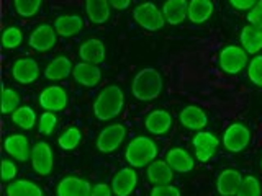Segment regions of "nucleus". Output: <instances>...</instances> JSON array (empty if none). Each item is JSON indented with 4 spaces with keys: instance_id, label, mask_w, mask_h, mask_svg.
Returning a JSON list of instances; mask_svg holds the SVG:
<instances>
[{
    "instance_id": "obj_23",
    "label": "nucleus",
    "mask_w": 262,
    "mask_h": 196,
    "mask_svg": "<svg viewBox=\"0 0 262 196\" xmlns=\"http://www.w3.org/2000/svg\"><path fill=\"white\" fill-rule=\"evenodd\" d=\"M146 177H147V180H149V183H152V186L169 185L172 182V178H174V170L170 168V165L166 160L156 159L152 163L147 165Z\"/></svg>"
},
{
    "instance_id": "obj_21",
    "label": "nucleus",
    "mask_w": 262,
    "mask_h": 196,
    "mask_svg": "<svg viewBox=\"0 0 262 196\" xmlns=\"http://www.w3.org/2000/svg\"><path fill=\"white\" fill-rule=\"evenodd\" d=\"M166 162L177 174H188L195 167V160L182 147H172L166 154Z\"/></svg>"
},
{
    "instance_id": "obj_44",
    "label": "nucleus",
    "mask_w": 262,
    "mask_h": 196,
    "mask_svg": "<svg viewBox=\"0 0 262 196\" xmlns=\"http://www.w3.org/2000/svg\"><path fill=\"white\" fill-rule=\"evenodd\" d=\"M260 170H262V159H260Z\"/></svg>"
},
{
    "instance_id": "obj_3",
    "label": "nucleus",
    "mask_w": 262,
    "mask_h": 196,
    "mask_svg": "<svg viewBox=\"0 0 262 196\" xmlns=\"http://www.w3.org/2000/svg\"><path fill=\"white\" fill-rule=\"evenodd\" d=\"M158 152H159L158 142H156L152 137L136 136L131 139V142L126 145L125 159L129 167L143 168L158 159Z\"/></svg>"
},
{
    "instance_id": "obj_36",
    "label": "nucleus",
    "mask_w": 262,
    "mask_h": 196,
    "mask_svg": "<svg viewBox=\"0 0 262 196\" xmlns=\"http://www.w3.org/2000/svg\"><path fill=\"white\" fill-rule=\"evenodd\" d=\"M57 122H59V119H57V114L54 111H45L39 116L38 131L45 136H51L57 128Z\"/></svg>"
},
{
    "instance_id": "obj_4",
    "label": "nucleus",
    "mask_w": 262,
    "mask_h": 196,
    "mask_svg": "<svg viewBox=\"0 0 262 196\" xmlns=\"http://www.w3.org/2000/svg\"><path fill=\"white\" fill-rule=\"evenodd\" d=\"M218 62L223 72L229 74V76H237V74H241L244 69H248L249 54L246 53V49L243 46L229 44L220 51Z\"/></svg>"
},
{
    "instance_id": "obj_31",
    "label": "nucleus",
    "mask_w": 262,
    "mask_h": 196,
    "mask_svg": "<svg viewBox=\"0 0 262 196\" xmlns=\"http://www.w3.org/2000/svg\"><path fill=\"white\" fill-rule=\"evenodd\" d=\"M82 141V131L76 126H71L57 137V144L62 151H74Z\"/></svg>"
},
{
    "instance_id": "obj_11",
    "label": "nucleus",
    "mask_w": 262,
    "mask_h": 196,
    "mask_svg": "<svg viewBox=\"0 0 262 196\" xmlns=\"http://www.w3.org/2000/svg\"><path fill=\"white\" fill-rule=\"evenodd\" d=\"M12 77L21 85H31L39 79V64L33 57H20L12 65Z\"/></svg>"
},
{
    "instance_id": "obj_25",
    "label": "nucleus",
    "mask_w": 262,
    "mask_h": 196,
    "mask_svg": "<svg viewBox=\"0 0 262 196\" xmlns=\"http://www.w3.org/2000/svg\"><path fill=\"white\" fill-rule=\"evenodd\" d=\"M162 13L166 23L180 24L188 18V0H166L162 5Z\"/></svg>"
},
{
    "instance_id": "obj_7",
    "label": "nucleus",
    "mask_w": 262,
    "mask_h": 196,
    "mask_svg": "<svg viewBox=\"0 0 262 196\" xmlns=\"http://www.w3.org/2000/svg\"><path fill=\"white\" fill-rule=\"evenodd\" d=\"M126 137V128L121 122L105 126L97 137V149L102 154H112L118 149Z\"/></svg>"
},
{
    "instance_id": "obj_9",
    "label": "nucleus",
    "mask_w": 262,
    "mask_h": 196,
    "mask_svg": "<svg viewBox=\"0 0 262 196\" xmlns=\"http://www.w3.org/2000/svg\"><path fill=\"white\" fill-rule=\"evenodd\" d=\"M57 33L56 28L49 23H41L31 31L28 38V44L33 51L36 53H48L49 49H53L57 43Z\"/></svg>"
},
{
    "instance_id": "obj_2",
    "label": "nucleus",
    "mask_w": 262,
    "mask_h": 196,
    "mask_svg": "<svg viewBox=\"0 0 262 196\" xmlns=\"http://www.w3.org/2000/svg\"><path fill=\"white\" fill-rule=\"evenodd\" d=\"M164 88L162 76L158 69L154 67H144L139 70L131 84V92L133 96L139 102H152L156 100Z\"/></svg>"
},
{
    "instance_id": "obj_27",
    "label": "nucleus",
    "mask_w": 262,
    "mask_h": 196,
    "mask_svg": "<svg viewBox=\"0 0 262 196\" xmlns=\"http://www.w3.org/2000/svg\"><path fill=\"white\" fill-rule=\"evenodd\" d=\"M239 41H241V46L246 49V53L257 56L262 51V28L252 27V24L248 23L241 30Z\"/></svg>"
},
{
    "instance_id": "obj_39",
    "label": "nucleus",
    "mask_w": 262,
    "mask_h": 196,
    "mask_svg": "<svg viewBox=\"0 0 262 196\" xmlns=\"http://www.w3.org/2000/svg\"><path fill=\"white\" fill-rule=\"evenodd\" d=\"M149 196H182V194H180V190H179L177 186H174L172 183H169V185H158V186H152V190H151Z\"/></svg>"
},
{
    "instance_id": "obj_35",
    "label": "nucleus",
    "mask_w": 262,
    "mask_h": 196,
    "mask_svg": "<svg viewBox=\"0 0 262 196\" xmlns=\"http://www.w3.org/2000/svg\"><path fill=\"white\" fill-rule=\"evenodd\" d=\"M236 196H262V185L259 182V178L254 175L244 177L241 188Z\"/></svg>"
},
{
    "instance_id": "obj_43",
    "label": "nucleus",
    "mask_w": 262,
    "mask_h": 196,
    "mask_svg": "<svg viewBox=\"0 0 262 196\" xmlns=\"http://www.w3.org/2000/svg\"><path fill=\"white\" fill-rule=\"evenodd\" d=\"M110 4L115 10H126L131 5V0H110Z\"/></svg>"
},
{
    "instance_id": "obj_28",
    "label": "nucleus",
    "mask_w": 262,
    "mask_h": 196,
    "mask_svg": "<svg viewBox=\"0 0 262 196\" xmlns=\"http://www.w3.org/2000/svg\"><path fill=\"white\" fill-rule=\"evenodd\" d=\"M5 196H45L43 188L33 180H13L5 186Z\"/></svg>"
},
{
    "instance_id": "obj_33",
    "label": "nucleus",
    "mask_w": 262,
    "mask_h": 196,
    "mask_svg": "<svg viewBox=\"0 0 262 196\" xmlns=\"http://www.w3.org/2000/svg\"><path fill=\"white\" fill-rule=\"evenodd\" d=\"M23 43V31L18 27H7L2 33V46L4 49H16Z\"/></svg>"
},
{
    "instance_id": "obj_41",
    "label": "nucleus",
    "mask_w": 262,
    "mask_h": 196,
    "mask_svg": "<svg viewBox=\"0 0 262 196\" xmlns=\"http://www.w3.org/2000/svg\"><path fill=\"white\" fill-rule=\"evenodd\" d=\"M229 5L236 10H241V12H249L251 8L256 5L259 0H228Z\"/></svg>"
},
{
    "instance_id": "obj_16",
    "label": "nucleus",
    "mask_w": 262,
    "mask_h": 196,
    "mask_svg": "<svg viewBox=\"0 0 262 196\" xmlns=\"http://www.w3.org/2000/svg\"><path fill=\"white\" fill-rule=\"evenodd\" d=\"M72 77L82 87L92 88V87L100 84V80H102V70L95 64H89V62L80 61L77 64H74Z\"/></svg>"
},
{
    "instance_id": "obj_26",
    "label": "nucleus",
    "mask_w": 262,
    "mask_h": 196,
    "mask_svg": "<svg viewBox=\"0 0 262 196\" xmlns=\"http://www.w3.org/2000/svg\"><path fill=\"white\" fill-rule=\"evenodd\" d=\"M110 0H85V13L94 24H103L112 16Z\"/></svg>"
},
{
    "instance_id": "obj_42",
    "label": "nucleus",
    "mask_w": 262,
    "mask_h": 196,
    "mask_svg": "<svg viewBox=\"0 0 262 196\" xmlns=\"http://www.w3.org/2000/svg\"><path fill=\"white\" fill-rule=\"evenodd\" d=\"M90 196H113L112 185H106V183H97V185H94Z\"/></svg>"
},
{
    "instance_id": "obj_30",
    "label": "nucleus",
    "mask_w": 262,
    "mask_h": 196,
    "mask_svg": "<svg viewBox=\"0 0 262 196\" xmlns=\"http://www.w3.org/2000/svg\"><path fill=\"white\" fill-rule=\"evenodd\" d=\"M36 121H38V116H36V113L31 106H27V105L20 106V108H16L12 113V122L18 128L25 129V131H30V129L35 128Z\"/></svg>"
},
{
    "instance_id": "obj_29",
    "label": "nucleus",
    "mask_w": 262,
    "mask_h": 196,
    "mask_svg": "<svg viewBox=\"0 0 262 196\" xmlns=\"http://www.w3.org/2000/svg\"><path fill=\"white\" fill-rule=\"evenodd\" d=\"M215 5L211 0H188V20L195 24H202L211 18Z\"/></svg>"
},
{
    "instance_id": "obj_32",
    "label": "nucleus",
    "mask_w": 262,
    "mask_h": 196,
    "mask_svg": "<svg viewBox=\"0 0 262 196\" xmlns=\"http://www.w3.org/2000/svg\"><path fill=\"white\" fill-rule=\"evenodd\" d=\"M43 5V0H13L15 12L23 18H31L35 16Z\"/></svg>"
},
{
    "instance_id": "obj_38",
    "label": "nucleus",
    "mask_w": 262,
    "mask_h": 196,
    "mask_svg": "<svg viewBox=\"0 0 262 196\" xmlns=\"http://www.w3.org/2000/svg\"><path fill=\"white\" fill-rule=\"evenodd\" d=\"M18 177V167L16 163L10 159H4L2 160V182L10 183Z\"/></svg>"
},
{
    "instance_id": "obj_37",
    "label": "nucleus",
    "mask_w": 262,
    "mask_h": 196,
    "mask_svg": "<svg viewBox=\"0 0 262 196\" xmlns=\"http://www.w3.org/2000/svg\"><path fill=\"white\" fill-rule=\"evenodd\" d=\"M248 77L254 85L262 87V54L254 56L248 65Z\"/></svg>"
},
{
    "instance_id": "obj_1",
    "label": "nucleus",
    "mask_w": 262,
    "mask_h": 196,
    "mask_svg": "<svg viewBox=\"0 0 262 196\" xmlns=\"http://www.w3.org/2000/svg\"><path fill=\"white\" fill-rule=\"evenodd\" d=\"M123 108H125V92L117 84L103 87L94 102V114L100 121L115 119Z\"/></svg>"
},
{
    "instance_id": "obj_17",
    "label": "nucleus",
    "mask_w": 262,
    "mask_h": 196,
    "mask_svg": "<svg viewBox=\"0 0 262 196\" xmlns=\"http://www.w3.org/2000/svg\"><path fill=\"white\" fill-rule=\"evenodd\" d=\"M243 174L236 168H225L216 178V190L221 196H236L243 183Z\"/></svg>"
},
{
    "instance_id": "obj_22",
    "label": "nucleus",
    "mask_w": 262,
    "mask_h": 196,
    "mask_svg": "<svg viewBox=\"0 0 262 196\" xmlns=\"http://www.w3.org/2000/svg\"><path fill=\"white\" fill-rule=\"evenodd\" d=\"M54 28L56 33L62 38H72L79 35V33L84 30V18L80 15H74V13H68V15H61L57 16L54 21Z\"/></svg>"
},
{
    "instance_id": "obj_20",
    "label": "nucleus",
    "mask_w": 262,
    "mask_h": 196,
    "mask_svg": "<svg viewBox=\"0 0 262 196\" xmlns=\"http://www.w3.org/2000/svg\"><path fill=\"white\" fill-rule=\"evenodd\" d=\"M179 121L185 129L190 131H202L205 126L208 125V116L200 106L196 105H188L182 108L179 114Z\"/></svg>"
},
{
    "instance_id": "obj_6",
    "label": "nucleus",
    "mask_w": 262,
    "mask_h": 196,
    "mask_svg": "<svg viewBox=\"0 0 262 196\" xmlns=\"http://www.w3.org/2000/svg\"><path fill=\"white\" fill-rule=\"evenodd\" d=\"M223 147L233 154L243 152L251 142V129L243 122H233L223 133Z\"/></svg>"
},
{
    "instance_id": "obj_18",
    "label": "nucleus",
    "mask_w": 262,
    "mask_h": 196,
    "mask_svg": "<svg viewBox=\"0 0 262 196\" xmlns=\"http://www.w3.org/2000/svg\"><path fill=\"white\" fill-rule=\"evenodd\" d=\"M174 119L172 114L166 110H152L144 119V128L154 136H164L172 129Z\"/></svg>"
},
{
    "instance_id": "obj_10",
    "label": "nucleus",
    "mask_w": 262,
    "mask_h": 196,
    "mask_svg": "<svg viewBox=\"0 0 262 196\" xmlns=\"http://www.w3.org/2000/svg\"><path fill=\"white\" fill-rule=\"evenodd\" d=\"M39 106L45 111H62L68 108L69 103V95L66 92V88L61 85H49L43 92L39 93Z\"/></svg>"
},
{
    "instance_id": "obj_34",
    "label": "nucleus",
    "mask_w": 262,
    "mask_h": 196,
    "mask_svg": "<svg viewBox=\"0 0 262 196\" xmlns=\"http://www.w3.org/2000/svg\"><path fill=\"white\" fill-rule=\"evenodd\" d=\"M20 95L18 92H15L13 88L5 87L2 90V113L4 114H12L16 108H20Z\"/></svg>"
},
{
    "instance_id": "obj_5",
    "label": "nucleus",
    "mask_w": 262,
    "mask_h": 196,
    "mask_svg": "<svg viewBox=\"0 0 262 196\" xmlns=\"http://www.w3.org/2000/svg\"><path fill=\"white\" fill-rule=\"evenodd\" d=\"M133 18L139 27L147 30V31L162 30L164 24H166V18H164L162 8H158L152 2L139 4L133 12Z\"/></svg>"
},
{
    "instance_id": "obj_13",
    "label": "nucleus",
    "mask_w": 262,
    "mask_h": 196,
    "mask_svg": "<svg viewBox=\"0 0 262 196\" xmlns=\"http://www.w3.org/2000/svg\"><path fill=\"white\" fill-rule=\"evenodd\" d=\"M138 186V174L133 167H123L112 178V190L115 196H131Z\"/></svg>"
},
{
    "instance_id": "obj_19",
    "label": "nucleus",
    "mask_w": 262,
    "mask_h": 196,
    "mask_svg": "<svg viewBox=\"0 0 262 196\" xmlns=\"http://www.w3.org/2000/svg\"><path fill=\"white\" fill-rule=\"evenodd\" d=\"M79 57L89 64H102L106 57L105 43L98 38H89L79 46Z\"/></svg>"
},
{
    "instance_id": "obj_8",
    "label": "nucleus",
    "mask_w": 262,
    "mask_h": 196,
    "mask_svg": "<svg viewBox=\"0 0 262 196\" xmlns=\"http://www.w3.org/2000/svg\"><path fill=\"white\" fill-rule=\"evenodd\" d=\"M31 167L39 177H48L54 168V152L46 141H38L31 151Z\"/></svg>"
},
{
    "instance_id": "obj_40",
    "label": "nucleus",
    "mask_w": 262,
    "mask_h": 196,
    "mask_svg": "<svg viewBox=\"0 0 262 196\" xmlns=\"http://www.w3.org/2000/svg\"><path fill=\"white\" fill-rule=\"evenodd\" d=\"M248 23L252 24V27L262 28V0H259L248 12Z\"/></svg>"
},
{
    "instance_id": "obj_15",
    "label": "nucleus",
    "mask_w": 262,
    "mask_h": 196,
    "mask_svg": "<svg viewBox=\"0 0 262 196\" xmlns=\"http://www.w3.org/2000/svg\"><path fill=\"white\" fill-rule=\"evenodd\" d=\"M4 149L10 155L13 160L18 162H27L31 159V151L33 147L30 145V141L27 136L23 134H10L5 137L4 141Z\"/></svg>"
},
{
    "instance_id": "obj_14",
    "label": "nucleus",
    "mask_w": 262,
    "mask_h": 196,
    "mask_svg": "<svg viewBox=\"0 0 262 196\" xmlns=\"http://www.w3.org/2000/svg\"><path fill=\"white\" fill-rule=\"evenodd\" d=\"M92 185L85 178H80L77 175H68L59 180L56 186L57 196H90L92 193Z\"/></svg>"
},
{
    "instance_id": "obj_12",
    "label": "nucleus",
    "mask_w": 262,
    "mask_h": 196,
    "mask_svg": "<svg viewBox=\"0 0 262 196\" xmlns=\"http://www.w3.org/2000/svg\"><path fill=\"white\" fill-rule=\"evenodd\" d=\"M192 144L195 147V155L199 162H208L213 155H215L216 149L220 147V139L210 133V131H196V134L192 139Z\"/></svg>"
},
{
    "instance_id": "obj_24",
    "label": "nucleus",
    "mask_w": 262,
    "mask_h": 196,
    "mask_svg": "<svg viewBox=\"0 0 262 196\" xmlns=\"http://www.w3.org/2000/svg\"><path fill=\"white\" fill-rule=\"evenodd\" d=\"M72 69H74V64L68 56H57L46 65L43 74L48 80L59 82L72 76Z\"/></svg>"
}]
</instances>
